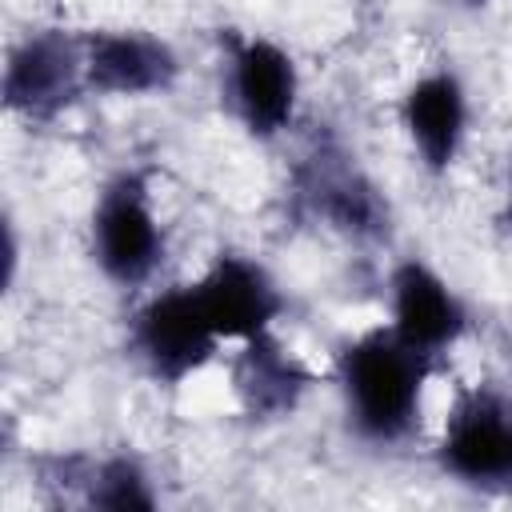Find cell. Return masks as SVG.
Here are the masks:
<instances>
[{
	"mask_svg": "<svg viewBox=\"0 0 512 512\" xmlns=\"http://www.w3.org/2000/svg\"><path fill=\"white\" fill-rule=\"evenodd\" d=\"M84 84L108 100L164 96L180 80L176 48L148 28H88L80 32Z\"/></svg>",
	"mask_w": 512,
	"mask_h": 512,
	"instance_id": "cell-7",
	"label": "cell"
},
{
	"mask_svg": "<svg viewBox=\"0 0 512 512\" xmlns=\"http://www.w3.org/2000/svg\"><path fill=\"white\" fill-rule=\"evenodd\" d=\"M88 252L100 276L116 288H140L156 276L168 236L144 168H120L104 180L88 216Z\"/></svg>",
	"mask_w": 512,
	"mask_h": 512,
	"instance_id": "cell-2",
	"label": "cell"
},
{
	"mask_svg": "<svg viewBox=\"0 0 512 512\" xmlns=\"http://www.w3.org/2000/svg\"><path fill=\"white\" fill-rule=\"evenodd\" d=\"M504 224L512 228V160H508V188H504Z\"/></svg>",
	"mask_w": 512,
	"mask_h": 512,
	"instance_id": "cell-14",
	"label": "cell"
},
{
	"mask_svg": "<svg viewBox=\"0 0 512 512\" xmlns=\"http://www.w3.org/2000/svg\"><path fill=\"white\" fill-rule=\"evenodd\" d=\"M436 464L448 480L484 492H508L512 476V400L492 388L460 392L436 440Z\"/></svg>",
	"mask_w": 512,
	"mask_h": 512,
	"instance_id": "cell-6",
	"label": "cell"
},
{
	"mask_svg": "<svg viewBox=\"0 0 512 512\" xmlns=\"http://www.w3.org/2000/svg\"><path fill=\"white\" fill-rule=\"evenodd\" d=\"M196 296L224 344H244L272 332L284 316V292L276 276L248 252H220L196 280Z\"/></svg>",
	"mask_w": 512,
	"mask_h": 512,
	"instance_id": "cell-9",
	"label": "cell"
},
{
	"mask_svg": "<svg viewBox=\"0 0 512 512\" xmlns=\"http://www.w3.org/2000/svg\"><path fill=\"white\" fill-rule=\"evenodd\" d=\"M460 4H468V8H480V4H488V0H460Z\"/></svg>",
	"mask_w": 512,
	"mask_h": 512,
	"instance_id": "cell-15",
	"label": "cell"
},
{
	"mask_svg": "<svg viewBox=\"0 0 512 512\" xmlns=\"http://www.w3.org/2000/svg\"><path fill=\"white\" fill-rule=\"evenodd\" d=\"M508 496H512V476H508Z\"/></svg>",
	"mask_w": 512,
	"mask_h": 512,
	"instance_id": "cell-16",
	"label": "cell"
},
{
	"mask_svg": "<svg viewBox=\"0 0 512 512\" xmlns=\"http://www.w3.org/2000/svg\"><path fill=\"white\" fill-rule=\"evenodd\" d=\"M196 284H172L152 292L128 320V352L148 372V380L176 388L196 376L220 348Z\"/></svg>",
	"mask_w": 512,
	"mask_h": 512,
	"instance_id": "cell-3",
	"label": "cell"
},
{
	"mask_svg": "<svg viewBox=\"0 0 512 512\" xmlns=\"http://www.w3.org/2000/svg\"><path fill=\"white\" fill-rule=\"evenodd\" d=\"M300 200L316 220L344 236L376 240L388 232L384 192L344 152L320 148L316 156H308V164L300 168Z\"/></svg>",
	"mask_w": 512,
	"mask_h": 512,
	"instance_id": "cell-11",
	"label": "cell"
},
{
	"mask_svg": "<svg viewBox=\"0 0 512 512\" xmlns=\"http://www.w3.org/2000/svg\"><path fill=\"white\" fill-rule=\"evenodd\" d=\"M72 484L84 488V504L112 508V512H148L160 500L156 488H152L148 468L128 452H112V456H100V460L76 456Z\"/></svg>",
	"mask_w": 512,
	"mask_h": 512,
	"instance_id": "cell-13",
	"label": "cell"
},
{
	"mask_svg": "<svg viewBox=\"0 0 512 512\" xmlns=\"http://www.w3.org/2000/svg\"><path fill=\"white\" fill-rule=\"evenodd\" d=\"M232 396L248 420L272 424L292 416L312 392L316 376L276 340V332H260L240 344L232 356Z\"/></svg>",
	"mask_w": 512,
	"mask_h": 512,
	"instance_id": "cell-12",
	"label": "cell"
},
{
	"mask_svg": "<svg viewBox=\"0 0 512 512\" xmlns=\"http://www.w3.org/2000/svg\"><path fill=\"white\" fill-rule=\"evenodd\" d=\"M84 92L88 84H84L80 36L64 28H36V32H24L8 48L4 80H0L8 116L28 120V124H52Z\"/></svg>",
	"mask_w": 512,
	"mask_h": 512,
	"instance_id": "cell-5",
	"label": "cell"
},
{
	"mask_svg": "<svg viewBox=\"0 0 512 512\" xmlns=\"http://www.w3.org/2000/svg\"><path fill=\"white\" fill-rule=\"evenodd\" d=\"M224 96L236 124L252 140H276L292 128L300 104V68L284 44L260 32L228 36Z\"/></svg>",
	"mask_w": 512,
	"mask_h": 512,
	"instance_id": "cell-4",
	"label": "cell"
},
{
	"mask_svg": "<svg viewBox=\"0 0 512 512\" xmlns=\"http://www.w3.org/2000/svg\"><path fill=\"white\" fill-rule=\"evenodd\" d=\"M400 128L420 168L444 176L468 136V88L452 68H432L416 76L400 96Z\"/></svg>",
	"mask_w": 512,
	"mask_h": 512,
	"instance_id": "cell-10",
	"label": "cell"
},
{
	"mask_svg": "<svg viewBox=\"0 0 512 512\" xmlns=\"http://www.w3.org/2000/svg\"><path fill=\"white\" fill-rule=\"evenodd\" d=\"M388 328L436 364L468 332V308L428 260L404 256L388 272Z\"/></svg>",
	"mask_w": 512,
	"mask_h": 512,
	"instance_id": "cell-8",
	"label": "cell"
},
{
	"mask_svg": "<svg viewBox=\"0 0 512 512\" xmlns=\"http://www.w3.org/2000/svg\"><path fill=\"white\" fill-rule=\"evenodd\" d=\"M432 368L436 364L408 348L388 324L344 340L336 352V388L348 432L372 448L408 444L420 432Z\"/></svg>",
	"mask_w": 512,
	"mask_h": 512,
	"instance_id": "cell-1",
	"label": "cell"
}]
</instances>
